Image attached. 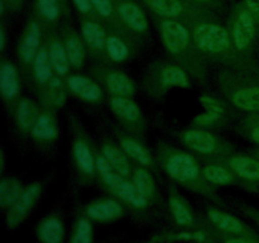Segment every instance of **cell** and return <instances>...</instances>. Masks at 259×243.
Masks as SVG:
<instances>
[{
	"label": "cell",
	"instance_id": "6da1fadb",
	"mask_svg": "<svg viewBox=\"0 0 259 243\" xmlns=\"http://www.w3.org/2000/svg\"><path fill=\"white\" fill-rule=\"evenodd\" d=\"M157 158L162 169L172 180L189 189L199 191L200 194L209 196L214 195L209 187V182L204 177L199 162L191 154L175 147L161 144L157 152Z\"/></svg>",
	"mask_w": 259,
	"mask_h": 243
},
{
	"label": "cell",
	"instance_id": "7a4b0ae2",
	"mask_svg": "<svg viewBox=\"0 0 259 243\" xmlns=\"http://www.w3.org/2000/svg\"><path fill=\"white\" fill-rule=\"evenodd\" d=\"M181 142L189 149L206 157H225L232 151L227 142L201 128H191L182 132Z\"/></svg>",
	"mask_w": 259,
	"mask_h": 243
},
{
	"label": "cell",
	"instance_id": "3957f363",
	"mask_svg": "<svg viewBox=\"0 0 259 243\" xmlns=\"http://www.w3.org/2000/svg\"><path fill=\"white\" fill-rule=\"evenodd\" d=\"M194 42L202 52L222 55L230 48V37L224 28L211 23H204L195 28Z\"/></svg>",
	"mask_w": 259,
	"mask_h": 243
},
{
	"label": "cell",
	"instance_id": "277c9868",
	"mask_svg": "<svg viewBox=\"0 0 259 243\" xmlns=\"http://www.w3.org/2000/svg\"><path fill=\"white\" fill-rule=\"evenodd\" d=\"M42 192V185L34 182L23 190L19 199L14 202L13 207L9 208L7 213V227L8 229H14L27 218L30 210L34 207L35 201Z\"/></svg>",
	"mask_w": 259,
	"mask_h": 243
},
{
	"label": "cell",
	"instance_id": "5b68a950",
	"mask_svg": "<svg viewBox=\"0 0 259 243\" xmlns=\"http://www.w3.org/2000/svg\"><path fill=\"white\" fill-rule=\"evenodd\" d=\"M94 72L96 77L100 78L101 83L105 85L106 90L113 96H129L131 98L136 93V85L133 80L119 70L113 68H95Z\"/></svg>",
	"mask_w": 259,
	"mask_h": 243
},
{
	"label": "cell",
	"instance_id": "8992f818",
	"mask_svg": "<svg viewBox=\"0 0 259 243\" xmlns=\"http://www.w3.org/2000/svg\"><path fill=\"white\" fill-rule=\"evenodd\" d=\"M161 34L164 46L174 56L186 52L190 45V33L176 20H164L161 24Z\"/></svg>",
	"mask_w": 259,
	"mask_h": 243
},
{
	"label": "cell",
	"instance_id": "52a82bcc",
	"mask_svg": "<svg viewBox=\"0 0 259 243\" xmlns=\"http://www.w3.org/2000/svg\"><path fill=\"white\" fill-rule=\"evenodd\" d=\"M255 18L249 10L244 9L238 13L233 24L232 38L235 48L240 52L248 50L255 37Z\"/></svg>",
	"mask_w": 259,
	"mask_h": 243
},
{
	"label": "cell",
	"instance_id": "ba28073f",
	"mask_svg": "<svg viewBox=\"0 0 259 243\" xmlns=\"http://www.w3.org/2000/svg\"><path fill=\"white\" fill-rule=\"evenodd\" d=\"M66 85L73 95L89 103H99L104 98L103 89L93 78L80 75H71L66 80Z\"/></svg>",
	"mask_w": 259,
	"mask_h": 243
},
{
	"label": "cell",
	"instance_id": "9c48e42d",
	"mask_svg": "<svg viewBox=\"0 0 259 243\" xmlns=\"http://www.w3.org/2000/svg\"><path fill=\"white\" fill-rule=\"evenodd\" d=\"M40 40H42V32L38 23L32 22L28 25L24 35L22 37L18 48V56L23 65L32 66L35 56L40 50Z\"/></svg>",
	"mask_w": 259,
	"mask_h": 243
},
{
	"label": "cell",
	"instance_id": "30bf717a",
	"mask_svg": "<svg viewBox=\"0 0 259 243\" xmlns=\"http://www.w3.org/2000/svg\"><path fill=\"white\" fill-rule=\"evenodd\" d=\"M109 106L123 123L136 128L142 123V110L129 96H111Z\"/></svg>",
	"mask_w": 259,
	"mask_h": 243
},
{
	"label": "cell",
	"instance_id": "8fae6325",
	"mask_svg": "<svg viewBox=\"0 0 259 243\" xmlns=\"http://www.w3.org/2000/svg\"><path fill=\"white\" fill-rule=\"evenodd\" d=\"M73 158L78 171L83 176L93 177L96 172V156H94L90 144L83 137H78L75 139L72 146Z\"/></svg>",
	"mask_w": 259,
	"mask_h": 243
},
{
	"label": "cell",
	"instance_id": "7c38bea8",
	"mask_svg": "<svg viewBox=\"0 0 259 243\" xmlns=\"http://www.w3.org/2000/svg\"><path fill=\"white\" fill-rule=\"evenodd\" d=\"M227 166L239 179L259 182V159L255 156H230L227 158Z\"/></svg>",
	"mask_w": 259,
	"mask_h": 243
},
{
	"label": "cell",
	"instance_id": "4fadbf2b",
	"mask_svg": "<svg viewBox=\"0 0 259 243\" xmlns=\"http://www.w3.org/2000/svg\"><path fill=\"white\" fill-rule=\"evenodd\" d=\"M157 84L159 89L190 88V78L186 71L176 65H164L158 70Z\"/></svg>",
	"mask_w": 259,
	"mask_h": 243
},
{
	"label": "cell",
	"instance_id": "5bb4252c",
	"mask_svg": "<svg viewBox=\"0 0 259 243\" xmlns=\"http://www.w3.org/2000/svg\"><path fill=\"white\" fill-rule=\"evenodd\" d=\"M20 90L19 76L15 66L9 61H3L0 65V91L7 101L14 100Z\"/></svg>",
	"mask_w": 259,
	"mask_h": 243
},
{
	"label": "cell",
	"instance_id": "9a60e30c",
	"mask_svg": "<svg viewBox=\"0 0 259 243\" xmlns=\"http://www.w3.org/2000/svg\"><path fill=\"white\" fill-rule=\"evenodd\" d=\"M119 143H120L121 149L128 154L129 158L136 161L137 164H139L141 166L143 167L156 166L151 152H149L148 149L141 143V142L134 139L133 137L121 134V136H119Z\"/></svg>",
	"mask_w": 259,
	"mask_h": 243
},
{
	"label": "cell",
	"instance_id": "2e32d148",
	"mask_svg": "<svg viewBox=\"0 0 259 243\" xmlns=\"http://www.w3.org/2000/svg\"><path fill=\"white\" fill-rule=\"evenodd\" d=\"M119 17L124 23L137 33H144L148 29V22L141 8L132 2H124L118 7Z\"/></svg>",
	"mask_w": 259,
	"mask_h": 243
},
{
	"label": "cell",
	"instance_id": "e0dca14e",
	"mask_svg": "<svg viewBox=\"0 0 259 243\" xmlns=\"http://www.w3.org/2000/svg\"><path fill=\"white\" fill-rule=\"evenodd\" d=\"M101 153L119 175L124 177L132 176L133 171H132L131 161H129L128 154L123 149H120L110 142H105L101 146Z\"/></svg>",
	"mask_w": 259,
	"mask_h": 243
},
{
	"label": "cell",
	"instance_id": "ac0fdd59",
	"mask_svg": "<svg viewBox=\"0 0 259 243\" xmlns=\"http://www.w3.org/2000/svg\"><path fill=\"white\" fill-rule=\"evenodd\" d=\"M81 32H82V38L85 40L86 46L89 50L94 55H99L105 52V46H106V34L105 30L101 28L100 24L93 20H86L82 23L81 27Z\"/></svg>",
	"mask_w": 259,
	"mask_h": 243
},
{
	"label": "cell",
	"instance_id": "d6986e66",
	"mask_svg": "<svg viewBox=\"0 0 259 243\" xmlns=\"http://www.w3.org/2000/svg\"><path fill=\"white\" fill-rule=\"evenodd\" d=\"M230 101L243 111L259 113V85H248L232 93Z\"/></svg>",
	"mask_w": 259,
	"mask_h": 243
},
{
	"label": "cell",
	"instance_id": "ffe728a7",
	"mask_svg": "<svg viewBox=\"0 0 259 243\" xmlns=\"http://www.w3.org/2000/svg\"><path fill=\"white\" fill-rule=\"evenodd\" d=\"M86 214L94 220H115L123 215V207L115 200H100L89 205Z\"/></svg>",
	"mask_w": 259,
	"mask_h": 243
},
{
	"label": "cell",
	"instance_id": "44dd1931",
	"mask_svg": "<svg viewBox=\"0 0 259 243\" xmlns=\"http://www.w3.org/2000/svg\"><path fill=\"white\" fill-rule=\"evenodd\" d=\"M40 113L37 104L30 99H22L18 103L17 110H15V120L18 127L23 132H32L35 122L39 118Z\"/></svg>",
	"mask_w": 259,
	"mask_h": 243
},
{
	"label": "cell",
	"instance_id": "7402d4cb",
	"mask_svg": "<svg viewBox=\"0 0 259 243\" xmlns=\"http://www.w3.org/2000/svg\"><path fill=\"white\" fill-rule=\"evenodd\" d=\"M207 215H209L210 222L223 232L238 235L247 233V227L238 218L233 217L228 213L220 212V210L211 208V209L207 210Z\"/></svg>",
	"mask_w": 259,
	"mask_h": 243
},
{
	"label": "cell",
	"instance_id": "603a6c76",
	"mask_svg": "<svg viewBox=\"0 0 259 243\" xmlns=\"http://www.w3.org/2000/svg\"><path fill=\"white\" fill-rule=\"evenodd\" d=\"M47 51L51 63H52L53 71L57 73V76L62 77V76L67 75L71 65L63 42H61L57 38H53V39L48 42Z\"/></svg>",
	"mask_w": 259,
	"mask_h": 243
},
{
	"label": "cell",
	"instance_id": "cb8c5ba5",
	"mask_svg": "<svg viewBox=\"0 0 259 243\" xmlns=\"http://www.w3.org/2000/svg\"><path fill=\"white\" fill-rule=\"evenodd\" d=\"M32 136L39 142H52L57 138L58 128L51 111H43L32 129Z\"/></svg>",
	"mask_w": 259,
	"mask_h": 243
},
{
	"label": "cell",
	"instance_id": "d4e9b609",
	"mask_svg": "<svg viewBox=\"0 0 259 243\" xmlns=\"http://www.w3.org/2000/svg\"><path fill=\"white\" fill-rule=\"evenodd\" d=\"M37 234L42 243H62L65 228L58 218L48 217L38 225Z\"/></svg>",
	"mask_w": 259,
	"mask_h": 243
},
{
	"label": "cell",
	"instance_id": "484cf974",
	"mask_svg": "<svg viewBox=\"0 0 259 243\" xmlns=\"http://www.w3.org/2000/svg\"><path fill=\"white\" fill-rule=\"evenodd\" d=\"M45 101L50 108H61L67 98V85L63 84L60 76H53L45 86Z\"/></svg>",
	"mask_w": 259,
	"mask_h": 243
},
{
	"label": "cell",
	"instance_id": "4316f807",
	"mask_svg": "<svg viewBox=\"0 0 259 243\" xmlns=\"http://www.w3.org/2000/svg\"><path fill=\"white\" fill-rule=\"evenodd\" d=\"M32 70L34 80L40 86H45L53 77L52 63H51L50 56H48L47 47H45V46L40 47L39 52L35 56L34 61H33Z\"/></svg>",
	"mask_w": 259,
	"mask_h": 243
},
{
	"label": "cell",
	"instance_id": "83f0119b",
	"mask_svg": "<svg viewBox=\"0 0 259 243\" xmlns=\"http://www.w3.org/2000/svg\"><path fill=\"white\" fill-rule=\"evenodd\" d=\"M202 174L206 181L211 185H232L235 182L237 175L232 171L228 166L218 164H209L202 167Z\"/></svg>",
	"mask_w": 259,
	"mask_h": 243
},
{
	"label": "cell",
	"instance_id": "f1b7e54d",
	"mask_svg": "<svg viewBox=\"0 0 259 243\" xmlns=\"http://www.w3.org/2000/svg\"><path fill=\"white\" fill-rule=\"evenodd\" d=\"M132 182L147 200H153L157 196V186L153 176L143 166L134 169L132 174Z\"/></svg>",
	"mask_w": 259,
	"mask_h": 243
},
{
	"label": "cell",
	"instance_id": "f546056e",
	"mask_svg": "<svg viewBox=\"0 0 259 243\" xmlns=\"http://www.w3.org/2000/svg\"><path fill=\"white\" fill-rule=\"evenodd\" d=\"M63 45H65L66 52H67L70 65L75 68L82 67L83 62H85L86 51L81 38L75 33H71L65 37Z\"/></svg>",
	"mask_w": 259,
	"mask_h": 243
},
{
	"label": "cell",
	"instance_id": "4dcf8cb0",
	"mask_svg": "<svg viewBox=\"0 0 259 243\" xmlns=\"http://www.w3.org/2000/svg\"><path fill=\"white\" fill-rule=\"evenodd\" d=\"M22 184L14 177H4L0 182V204L3 209H9L23 192Z\"/></svg>",
	"mask_w": 259,
	"mask_h": 243
},
{
	"label": "cell",
	"instance_id": "1f68e13d",
	"mask_svg": "<svg viewBox=\"0 0 259 243\" xmlns=\"http://www.w3.org/2000/svg\"><path fill=\"white\" fill-rule=\"evenodd\" d=\"M169 209H171L172 215L179 225L182 227H189L194 223V215H192L191 209L187 205V202L180 196L176 192H171L169 196Z\"/></svg>",
	"mask_w": 259,
	"mask_h": 243
},
{
	"label": "cell",
	"instance_id": "d6a6232c",
	"mask_svg": "<svg viewBox=\"0 0 259 243\" xmlns=\"http://www.w3.org/2000/svg\"><path fill=\"white\" fill-rule=\"evenodd\" d=\"M105 53L108 55L109 60L120 63L128 60L129 56H131V48L123 38L118 37V35H108Z\"/></svg>",
	"mask_w": 259,
	"mask_h": 243
},
{
	"label": "cell",
	"instance_id": "836d02e7",
	"mask_svg": "<svg viewBox=\"0 0 259 243\" xmlns=\"http://www.w3.org/2000/svg\"><path fill=\"white\" fill-rule=\"evenodd\" d=\"M144 2L161 17L176 18L184 12V7L180 0H144Z\"/></svg>",
	"mask_w": 259,
	"mask_h": 243
},
{
	"label": "cell",
	"instance_id": "e575fe53",
	"mask_svg": "<svg viewBox=\"0 0 259 243\" xmlns=\"http://www.w3.org/2000/svg\"><path fill=\"white\" fill-rule=\"evenodd\" d=\"M93 238V228L89 220L80 219L76 225L75 234H73L71 243H91Z\"/></svg>",
	"mask_w": 259,
	"mask_h": 243
},
{
	"label": "cell",
	"instance_id": "d590c367",
	"mask_svg": "<svg viewBox=\"0 0 259 243\" xmlns=\"http://www.w3.org/2000/svg\"><path fill=\"white\" fill-rule=\"evenodd\" d=\"M38 8L43 17L50 22H53L60 15V7L57 0H38Z\"/></svg>",
	"mask_w": 259,
	"mask_h": 243
},
{
	"label": "cell",
	"instance_id": "8d00e7d4",
	"mask_svg": "<svg viewBox=\"0 0 259 243\" xmlns=\"http://www.w3.org/2000/svg\"><path fill=\"white\" fill-rule=\"evenodd\" d=\"M199 100L200 103H201V105L204 106L205 110L209 111V113L219 114V115H224L225 114L224 104L220 100H218V99L209 95H201L199 98Z\"/></svg>",
	"mask_w": 259,
	"mask_h": 243
},
{
	"label": "cell",
	"instance_id": "74e56055",
	"mask_svg": "<svg viewBox=\"0 0 259 243\" xmlns=\"http://www.w3.org/2000/svg\"><path fill=\"white\" fill-rule=\"evenodd\" d=\"M224 115H219V114H214V113H209V111H205L204 114H200L197 115L196 118L194 119L195 124L197 127H211V126H217L219 124L220 122L223 120Z\"/></svg>",
	"mask_w": 259,
	"mask_h": 243
},
{
	"label": "cell",
	"instance_id": "f35d334b",
	"mask_svg": "<svg viewBox=\"0 0 259 243\" xmlns=\"http://www.w3.org/2000/svg\"><path fill=\"white\" fill-rule=\"evenodd\" d=\"M93 8L104 18H109L113 14V3L111 0H90Z\"/></svg>",
	"mask_w": 259,
	"mask_h": 243
},
{
	"label": "cell",
	"instance_id": "ab89813d",
	"mask_svg": "<svg viewBox=\"0 0 259 243\" xmlns=\"http://www.w3.org/2000/svg\"><path fill=\"white\" fill-rule=\"evenodd\" d=\"M245 134H247V137L250 141L254 142L255 144H259V114L250 118Z\"/></svg>",
	"mask_w": 259,
	"mask_h": 243
},
{
	"label": "cell",
	"instance_id": "60d3db41",
	"mask_svg": "<svg viewBox=\"0 0 259 243\" xmlns=\"http://www.w3.org/2000/svg\"><path fill=\"white\" fill-rule=\"evenodd\" d=\"M73 3H75V5L81 13H89L93 8L90 0H73Z\"/></svg>",
	"mask_w": 259,
	"mask_h": 243
},
{
	"label": "cell",
	"instance_id": "b9f144b4",
	"mask_svg": "<svg viewBox=\"0 0 259 243\" xmlns=\"http://www.w3.org/2000/svg\"><path fill=\"white\" fill-rule=\"evenodd\" d=\"M225 243H255V242L247 239V238H229V239L225 240Z\"/></svg>",
	"mask_w": 259,
	"mask_h": 243
},
{
	"label": "cell",
	"instance_id": "7bdbcfd3",
	"mask_svg": "<svg viewBox=\"0 0 259 243\" xmlns=\"http://www.w3.org/2000/svg\"><path fill=\"white\" fill-rule=\"evenodd\" d=\"M5 48V32L4 29H0V50L4 51Z\"/></svg>",
	"mask_w": 259,
	"mask_h": 243
},
{
	"label": "cell",
	"instance_id": "ee69618b",
	"mask_svg": "<svg viewBox=\"0 0 259 243\" xmlns=\"http://www.w3.org/2000/svg\"><path fill=\"white\" fill-rule=\"evenodd\" d=\"M254 156L255 157H257V158L259 159V149H258V151H255V153H254Z\"/></svg>",
	"mask_w": 259,
	"mask_h": 243
},
{
	"label": "cell",
	"instance_id": "f6af8a7d",
	"mask_svg": "<svg viewBox=\"0 0 259 243\" xmlns=\"http://www.w3.org/2000/svg\"><path fill=\"white\" fill-rule=\"evenodd\" d=\"M255 219H257L258 222H259V215H257V217H255Z\"/></svg>",
	"mask_w": 259,
	"mask_h": 243
},
{
	"label": "cell",
	"instance_id": "bcb514c9",
	"mask_svg": "<svg viewBox=\"0 0 259 243\" xmlns=\"http://www.w3.org/2000/svg\"><path fill=\"white\" fill-rule=\"evenodd\" d=\"M199 2H209V0H199Z\"/></svg>",
	"mask_w": 259,
	"mask_h": 243
}]
</instances>
